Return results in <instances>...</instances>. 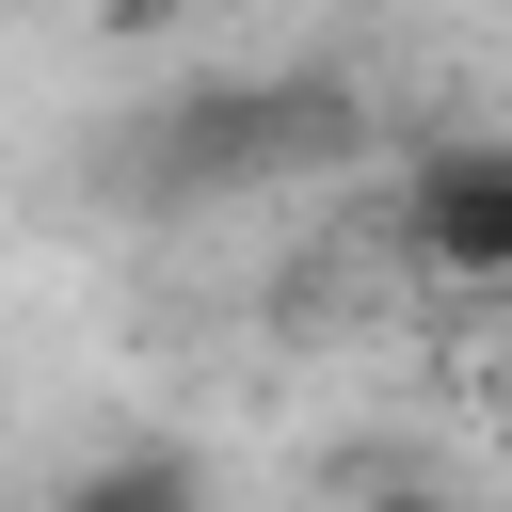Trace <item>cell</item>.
Masks as SVG:
<instances>
[{
    "instance_id": "cell-1",
    "label": "cell",
    "mask_w": 512,
    "mask_h": 512,
    "mask_svg": "<svg viewBox=\"0 0 512 512\" xmlns=\"http://www.w3.org/2000/svg\"><path fill=\"white\" fill-rule=\"evenodd\" d=\"M352 80H208V96H176L160 112V144H144V176L160 192H240V176H304V160H352Z\"/></svg>"
},
{
    "instance_id": "cell-2",
    "label": "cell",
    "mask_w": 512,
    "mask_h": 512,
    "mask_svg": "<svg viewBox=\"0 0 512 512\" xmlns=\"http://www.w3.org/2000/svg\"><path fill=\"white\" fill-rule=\"evenodd\" d=\"M384 240H400V272H432V288H512V128L416 144L400 192H384Z\"/></svg>"
},
{
    "instance_id": "cell-3",
    "label": "cell",
    "mask_w": 512,
    "mask_h": 512,
    "mask_svg": "<svg viewBox=\"0 0 512 512\" xmlns=\"http://www.w3.org/2000/svg\"><path fill=\"white\" fill-rule=\"evenodd\" d=\"M48 512H208V464H192V448H160V432H128V448L64 464V496H48Z\"/></svg>"
},
{
    "instance_id": "cell-4",
    "label": "cell",
    "mask_w": 512,
    "mask_h": 512,
    "mask_svg": "<svg viewBox=\"0 0 512 512\" xmlns=\"http://www.w3.org/2000/svg\"><path fill=\"white\" fill-rule=\"evenodd\" d=\"M96 16H112V32H176L192 0H96Z\"/></svg>"
},
{
    "instance_id": "cell-5",
    "label": "cell",
    "mask_w": 512,
    "mask_h": 512,
    "mask_svg": "<svg viewBox=\"0 0 512 512\" xmlns=\"http://www.w3.org/2000/svg\"><path fill=\"white\" fill-rule=\"evenodd\" d=\"M368 512H448V496H432V480H384V496H368Z\"/></svg>"
}]
</instances>
